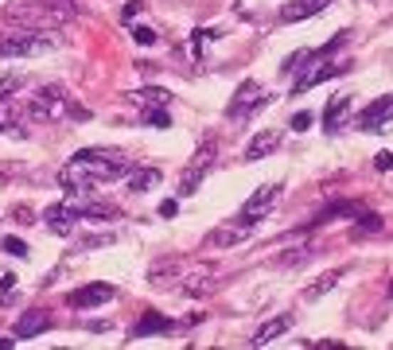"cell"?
Returning a JSON list of instances; mask_svg holds the SVG:
<instances>
[{"instance_id":"obj_11","label":"cell","mask_w":393,"mask_h":350,"mask_svg":"<svg viewBox=\"0 0 393 350\" xmlns=\"http://www.w3.org/2000/svg\"><path fill=\"white\" fill-rule=\"evenodd\" d=\"M335 0H288V4L281 8V20L284 23H300V20H312V16H320L323 8H331Z\"/></svg>"},{"instance_id":"obj_23","label":"cell","mask_w":393,"mask_h":350,"mask_svg":"<svg viewBox=\"0 0 393 350\" xmlns=\"http://www.w3.org/2000/svg\"><path fill=\"white\" fill-rule=\"evenodd\" d=\"M246 233H249L246 222H241V226H219V230L211 233V241L226 249V245H238V241H246Z\"/></svg>"},{"instance_id":"obj_18","label":"cell","mask_w":393,"mask_h":350,"mask_svg":"<svg viewBox=\"0 0 393 350\" xmlns=\"http://www.w3.org/2000/svg\"><path fill=\"white\" fill-rule=\"evenodd\" d=\"M347 110H350V97H347V94L335 97V102L328 105V113H323V129H328V132H339L342 121H347Z\"/></svg>"},{"instance_id":"obj_31","label":"cell","mask_w":393,"mask_h":350,"mask_svg":"<svg viewBox=\"0 0 393 350\" xmlns=\"http://www.w3.org/2000/svg\"><path fill=\"white\" fill-rule=\"evenodd\" d=\"M308 257V249L300 245V249H288V253H281V265H296V261H304Z\"/></svg>"},{"instance_id":"obj_32","label":"cell","mask_w":393,"mask_h":350,"mask_svg":"<svg viewBox=\"0 0 393 350\" xmlns=\"http://www.w3.org/2000/svg\"><path fill=\"white\" fill-rule=\"evenodd\" d=\"M374 168H378V171H389V168H393V152H386V148H382V152L374 156Z\"/></svg>"},{"instance_id":"obj_22","label":"cell","mask_w":393,"mask_h":350,"mask_svg":"<svg viewBox=\"0 0 393 350\" xmlns=\"http://www.w3.org/2000/svg\"><path fill=\"white\" fill-rule=\"evenodd\" d=\"M20 102H16L12 94H0V132L4 129H16V121H20Z\"/></svg>"},{"instance_id":"obj_5","label":"cell","mask_w":393,"mask_h":350,"mask_svg":"<svg viewBox=\"0 0 393 350\" xmlns=\"http://www.w3.org/2000/svg\"><path fill=\"white\" fill-rule=\"evenodd\" d=\"M214 152H219V144L214 140H206L203 148L195 152V160L187 164V171H183V183H179V195H195L199 191V183H203V175L211 171V164H214Z\"/></svg>"},{"instance_id":"obj_19","label":"cell","mask_w":393,"mask_h":350,"mask_svg":"<svg viewBox=\"0 0 393 350\" xmlns=\"http://www.w3.org/2000/svg\"><path fill=\"white\" fill-rule=\"evenodd\" d=\"M211 277H214V269H211V265H203V269H195L191 277H183V292H187V296H206Z\"/></svg>"},{"instance_id":"obj_6","label":"cell","mask_w":393,"mask_h":350,"mask_svg":"<svg viewBox=\"0 0 393 350\" xmlns=\"http://www.w3.org/2000/svg\"><path fill=\"white\" fill-rule=\"evenodd\" d=\"M277 198H281V183H269V187H257L253 195H249V203L241 206V222L246 226H257V222L265 218V214L277 206Z\"/></svg>"},{"instance_id":"obj_2","label":"cell","mask_w":393,"mask_h":350,"mask_svg":"<svg viewBox=\"0 0 393 350\" xmlns=\"http://www.w3.org/2000/svg\"><path fill=\"white\" fill-rule=\"evenodd\" d=\"M55 47H58V36H51V31H20V36L0 39V58H36L55 51Z\"/></svg>"},{"instance_id":"obj_26","label":"cell","mask_w":393,"mask_h":350,"mask_svg":"<svg viewBox=\"0 0 393 350\" xmlns=\"http://www.w3.org/2000/svg\"><path fill=\"white\" fill-rule=\"evenodd\" d=\"M113 241H117V233L110 230V233H94V238H82L74 249H102V245H113Z\"/></svg>"},{"instance_id":"obj_35","label":"cell","mask_w":393,"mask_h":350,"mask_svg":"<svg viewBox=\"0 0 393 350\" xmlns=\"http://www.w3.org/2000/svg\"><path fill=\"white\" fill-rule=\"evenodd\" d=\"M389 296H393V285H389Z\"/></svg>"},{"instance_id":"obj_14","label":"cell","mask_w":393,"mask_h":350,"mask_svg":"<svg viewBox=\"0 0 393 350\" xmlns=\"http://www.w3.org/2000/svg\"><path fill=\"white\" fill-rule=\"evenodd\" d=\"M175 327V319H168L164 312H145L137 319V327H132V339H145V335H168Z\"/></svg>"},{"instance_id":"obj_8","label":"cell","mask_w":393,"mask_h":350,"mask_svg":"<svg viewBox=\"0 0 393 350\" xmlns=\"http://www.w3.org/2000/svg\"><path fill=\"white\" fill-rule=\"evenodd\" d=\"M43 222L51 226V233H58V238H70L74 230H78V222H82V214L74 211L70 203H51L43 211Z\"/></svg>"},{"instance_id":"obj_25","label":"cell","mask_w":393,"mask_h":350,"mask_svg":"<svg viewBox=\"0 0 393 350\" xmlns=\"http://www.w3.org/2000/svg\"><path fill=\"white\" fill-rule=\"evenodd\" d=\"M382 230V218L378 214H358V222H355V238H362V233H378Z\"/></svg>"},{"instance_id":"obj_21","label":"cell","mask_w":393,"mask_h":350,"mask_svg":"<svg viewBox=\"0 0 393 350\" xmlns=\"http://www.w3.org/2000/svg\"><path fill=\"white\" fill-rule=\"evenodd\" d=\"M342 280V269H331V272H323V277H315L312 285H308V292H304V299H320V296H328L331 288H335Z\"/></svg>"},{"instance_id":"obj_13","label":"cell","mask_w":393,"mask_h":350,"mask_svg":"<svg viewBox=\"0 0 393 350\" xmlns=\"http://www.w3.org/2000/svg\"><path fill=\"white\" fill-rule=\"evenodd\" d=\"M132 105H140V110H164V105H172V90H160V86H145V90H129Z\"/></svg>"},{"instance_id":"obj_17","label":"cell","mask_w":393,"mask_h":350,"mask_svg":"<svg viewBox=\"0 0 393 350\" xmlns=\"http://www.w3.org/2000/svg\"><path fill=\"white\" fill-rule=\"evenodd\" d=\"M288 327H292V312H281L277 319H269V323H265V327L253 335V346H269L273 339H281Z\"/></svg>"},{"instance_id":"obj_33","label":"cell","mask_w":393,"mask_h":350,"mask_svg":"<svg viewBox=\"0 0 393 350\" xmlns=\"http://www.w3.org/2000/svg\"><path fill=\"white\" fill-rule=\"evenodd\" d=\"M137 12H140V0H132V4H125L121 20H125V23H132V20H137Z\"/></svg>"},{"instance_id":"obj_30","label":"cell","mask_w":393,"mask_h":350,"mask_svg":"<svg viewBox=\"0 0 393 350\" xmlns=\"http://www.w3.org/2000/svg\"><path fill=\"white\" fill-rule=\"evenodd\" d=\"M132 39H137L140 47H152L156 43V31L152 28H132Z\"/></svg>"},{"instance_id":"obj_9","label":"cell","mask_w":393,"mask_h":350,"mask_svg":"<svg viewBox=\"0 0 393 350\" xmlns=\"http://www.w3.org/2000/svg\"><path fill=\"white\" fill-rule=\"evenodd\" d=\"M47 327H51V312H47V307H28V312L16 319L12 335L16 339H36V335H43Z\"/></svg>"},{"instance_id":"obj_20","label":"cell","mask_w":393,"mask_h":350,"mask_svg":"<svg viewBox=\"0 0 393 350\" xmlns=\"http://www.w3.org/2000/svg\"><path fill=\"white\" fill-rule=\"evenodd\" d=\"M160 179H164L160 168H132L129 171V191H152Z\"/></svg>"},{"instance_id":"obj_1","label":"cell","mask_w":393,"mask_h":350,"mask_svg":"<svg viewBox=\"0 0 393 350\" xmlns=\"http://www.w3.org/2000/svg\"><path fill=\"white\" fill-rule=\"evenodd\" d=\"M129 164H125L121 152H110V148H82L78 156L66 160V168L58 171V183L66 187L70 198L90 195L94 187H105V183L129 179Z\"/></svg>"},{"instance_id":"obj_28","label":"cell","mask_w":393,"mask_h":350,"mask_svg":"<svg viewBox=\"0 0 393 350\" xmlns=\"http://www.w3.org/2000/svg\"><path fill=\"white\" fill-rule=\"evenodd\" d=\"M74 0H55V20H74Z\"/></svg>"},{"instance_id":"obj_4","label":"cell","mask_w":393,"mask_h":350,"mask_svg":"<svg viewBox=\"0 0 393 350\" xmlns=\"http://www.w3.org/2000/svg\"><path fill=\"white\" fill-rule=\"evenodd\" d=\"M70 110H74V102H66V94L58 86H43L36 97H31V105H28V113L39 117V121H58V117H70Z\"/></svg>"},{"instance_id":"obj_34","label":"cell","mask_w":393,"mask_h":350,"mask_svg":"<svg viewBox=\"0 0 393 350\" xmlns=\"http://www.w3.org/2000/svg\"><path fill=\"white\" fill-rule=\"evenodd\" d=\"M175 214H179V203H172V198L160 203V218H175Z\"/></svg>"},{"instance_id":"obj_3","label":"cell","mask_w":393,"mask_h":350,"mask_svg":"<svg viewBox=\"0 0 393 350\" xmlns=\"http://www.w3.org/2000/svg\"><path fill=\"white\" fill-rule=\"evenodd\" d=\"M269 102H273V97L265 94L253 78H246L238 86V94L230 97V105H226V117H230V121H246V117H253L261 105H269Z\"/></svg>"},{"instance_id":"obj_15","label":"cell","mask_w":393,"mask_h":350,"mask_svg":"<svg viewBox=\"0 0 393 350\" xmlns=\"http://www.w3.org/2000/svg\"><path fill=\"white\" fill-rule=\"evenodd\" d=\"M389 117H393V94L389 97H378L370 110H362V113L355 117V124H358V129H378V124L389 121Z\"/></svg>"},{"instance_id":"obj_24","label":"cell","mask_w":393,"mask_h":350,"mask_svg":"<svg viewBox=\"0 0 393 350\" xmlns=\"http://www.w3.org/2000/svg\"><path fill=\"white\" fill-rule=\"evenodd\" d=\"M175 277H179V261H156L152 272H148L152 285H168V280H175Z\"/></svg>"},{"instance_id":"obj_29","label":"cell","mask_w":393,"mask_h":350,"mask_svg":"<svg viewBox=\"0 0 393 350\" xmlns=\"http://www.w3.org/2000/svg\"><path fill=\"white\" fill-rule=\"evenodd\" d=\"M312 121H315V117L312 113H308V110H300V113H292V129H296V132H304V129H312Z\"/></svg>"},{"instance_id":"obj_12","label":"cell","mask_w":393,"mask_h":350,"mask_svg":"<svg viewBox=\"0 0 393 350\" xmlns=\"http://www.w3.org/2000/svg\"><path fill=\"white\" fill-rule=\"evenodd\" d=\"M362 214V203L358 198H339V203H328L320 214H315L312 222H308L304 230H312V226H320V222H331V218H358Z\"/></svg>"},{"instance_id":"obj_16","label":"cell","mask_w":393,"mask_h":350,"mask_svg":"<svg viewBox=\"0 0 393 350\" xmlns=\"http://www.w3.org/2000/svg\"><path fill=\"white\" fill-rule=\"evenodd\" d=\"M281 148V132H273V129H265V132H257L253 140H249V148H246V160L253 164V160H265L269 152H277Z\"/></svg>"},{"instance_id":"obj_27","label":"cell","mask_w":393,"mask_h":350,"mask_svg":"<svg viewBox=\"0 0 393 350\" xmlns=\"http://www.w3.org/2000/svg\"><path fill=\"white\" fill-rule=\"evenodd\" d=\"M4 253L8 257H28V241L23 238H4Z\"/></svg>"},{"instance_id":"obj_10","label":"cell","mask_w":393,"mask_h":350,"mask_svg":"<svg viewBox=\"0 0 393 350\" xmlns=\"http://www.w3.org/2000/svg\"><path fill=\"white\" fill-rule=\"evenodd\" d=\"M342 70H347V63H342V66H331V63H315L312 66V70H308L304 74V78H296V82H292V94H308V90H312V86H320V82H331V78H339V74Z\"/></svg>"},{"instance_id":"obj_7","label":"cell","mask_w":393,"mask_h":350,"mask_svg":"<svg viewBox=\"0 0 393 350\" xmlns=\"http://www.w3.org/2000/svg\"><path fill=\"white\" fill-rule=\"evenodd\" d=\"M117 296V288L113 285H105V280H94V285H82V288H74L70 296H66V304L70 307H102V304H110V299Z\"/></svg>"}]
</instances>
